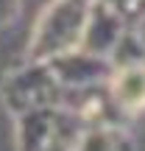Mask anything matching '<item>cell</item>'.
<instances>
[{
  "mask_svg": "<svg viewBox=\"0 0 145 151\" xmlns=\"http://www.w3.org/2000/svg\"><path fill=\"white\" fill-rule=\"evenodd\" d=\"M53 78L59 81L61 90H78V87H92V84H103L112 76V62L106 56H95L86 50L75 48L67 53L56 56L48 62Z\"/></svg>",
  "mask_w": 145,
  "mask_h": 151,
  "instance_id": "obj_3",
  "label": "cell"
},
{
  "mask_svg": "<svg viewBox=\"0 0 145 151\" xmlns=\"http://www.w3.org/2000/svg\"><path fill=\"white\" fill-rule=\"evenodd\" d=\"M61 87L53 78L48 62H31L28 59L25 67L9 73V78L3 81V98L11 109H17L20 115L34 112V109H50L53 104L61 101Z\"/></svg>",
  "mask_w": 145,
  "mask_h": 151,
  "instance_id": "obj_2",
  "label": "cell"
},
{
  "mask_svg": "<svg viewBox=\"0 0 145 151\" xmlns=\"http://www.w3.org/2000/svg\"><path fill=\"white\" fill-rule=\"evenodd\" d=\"M101 3L109 6V9H114L129 25H134V20L145 11V0H101Z\"/></svg>",
  "mask_w": 145,
  "mask_h": 151,
  "instance_id": "obj_6",
  "label": "cell"
},
{
  "mask_svg": "<svg viewBox=\"0 0 145 151\" xmlns=\"http://www.w3.org/2000/svg\"><path fill=\"white\" fill-rule=\"evenodd\" d=\"M89 3L92 0H50L31 28L28 59L50 62L78 48L86 14H89Z\"/></svg>",
  "mask_w": 145,
  "mask_h": 151,
  "instance_id": "obj_1",
  "label": "cell"
},
{
  "mask_svg": "<svg viewBox=\"0 0 145 151\" xmlns=\"http://www.w3.org/2000/svg\"><path fill=\"white\" fill-rule=\"evenodd\" d=\"M109 98L120 112H142L145 109V62L126 67H114L106 81Z\"/></svg>",
  "mask_w": 145,
  "mask_h": 151,
  "instance_id": "obj_5",
  "label": "cell"
},
{
  "mask_svg": "<svg viewBox=\"0 0 145 151\" xmlns=\"http://www.w3.org/2000/svg\"><path fill=\"white\" fill-rule=\"evenodd\" d=\"M131 28H134L137 39H140V42H142V48H145V11H142V14L134 20V25H131Z\"/></svg>",
  "mask_w": 145,
  "mask_h": 151,
  "instance_id": "obj_8",
  "label": "cell"
},
{
  "mask_svg": "<svg viewBox=\"0 0 145 151\" xmlns=\"http://www.w3.org/2000/svg\"><path fill=\"white\" fill-rule=\"evenodd\" d=\"M129 28V22L117 14L114 9L103 6L101 0H92L89 3V14H86L84 22V34H81V50L86 53H95V56H106L114 50V45L120 42L123 31Z\"/></svg>",
  "mask_w": 145,
  "mask_h": 151,
  "instance_id": "obj_4",
  "label": "cell"
},
{
  "mask_svg": "<svg viewBox=\"0 0 145 151\" xmlns=\"http://www.w3.org/2000/svg\"><path fill=\"white\" fill-rule=\"evenodd\" d=\"M20 11H22V0H0V28H9L20 17Z\"/></svg>",
  "mask_w": 145,
  "mask_h": 151,
  "instance_id": "obj_7",
  "label": "cell"
}]
</instances>
